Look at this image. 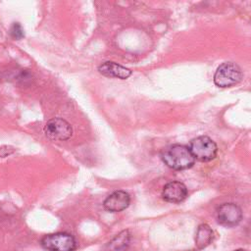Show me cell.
<instances>
[{
    "mask_svg": "<svg viewBox=\"0 0 251 251\" xmlns=\"http://www.w3.org/2000/svg\"><path fill=\"white\" fill-rule=\"evenodd\" d=\"M161 158L165 165L176 171L189 169L195 163L189 148L182 144H173L165 147L161 151Z\"/></svg>",
    "mask_w": 251,
    "mask_h": 251,
    "instance_id": "1",
    "label": "cell"
},
{
    "mask_svg": "<svg viewBox=\"0 0 251 251\" xmlns=\"http://www.w3.org/2000/svg\"><path fill=\"white\" fill-rule=\"evenodd\" d=\"M242 78V72L233 62H225L220 65L214 75V82L219 87H230L237 84Z\"/></svg>",
    "mask_w": 251,
    "mask_h": 251,
    "instance_id": "2",
    "label": "cell"
},
{
    "mask_svg": "<svg viewBox=\"0 0 251 251\" xmlns=\"http://www.w3.org/2000/svg\"><path fill=\"white\" fill-rule=\"evenodd\" d=\"M189 150L194 159L201 162H209L216 158L218 147L209 136L201 135L193 138L189 143Z\"/></svg>",
    "mask_w": 251,
    "mask_h": 251,
    "instance_id": "3",
    "label": "cell"
},
{
    "mask_svg": "<svg viewBox=\"0 0 251 251\" xmlns=\"http://www.w3.org/2000/svg\"><path fill=\"white\" fill-rule=\"evenodd\" d=\"M42 247L47 251H75L76 241L67 232H56L45 235L41 239Z\"/></svg>",
    "mask_w": 251,
    "mask_h": 251,
    "instance_id": "4",
    "label": "cell"
},
{
    "mask_svg": "<svg viewBox=\"0 0 251 251\" xmlns=\"http://www.w3.org/2000/svg\"><path fill=\"white\" fill-rule=\"evenodd\" d=\"M44 132L46 136L52 140L65 141L73 135V127L66 120L53 118L46 123Z\"/></svg>",
    "mask_w": 251,
    "mask_h": 251,
    "instance_id": "5",
    "label": "cell"
},
{
    "mask_svg": "<svg viewBox=\"0 0 251 251\" xmlns=\"http://www.w3.org/2000/svg\"><path fill=\"white\" fill-rule=\"evenodd\" d=\"M218 223L225 226H235L242 220V210L235 203H224L217 209Z\"/></svg>",
    "mask_w": 251,
    "mask_h": 251,
    "instance_id": "6",
    "label": "cell"
},
{
    "mask_svg": "<svg viewBox=\"0 0 251 251\" xmlns=\"http://www.w3.org/2000/svg\"><path fill=\"white\" fill-rule=\"evenodd\" d=\"M187 196V187L180 181H170L162 190V197L170 203H179Z\"/></svg>",
    "mask_w": 251,
    "mask_h": 251,
    "instance_id": "7",
    "label": "cell"
},
{
    "mask_svg": "<svg viewBox=\"0 0 251 251\" xmlns=\"http://www.w3.org/2000/svg\"><path fill=\"white\" fill-rule=\"evenodd\" d=\"M129 194L124 190H117L104 200L103 206L109 212H121L126 209L129 206Z\"/></svg>",
    "mask_w": 251,
    "mask_h": 251,
    "instance_id": "8",
    "label": "cell"
},
{
    "mask_svg": "<svg viewBox=\"0 0 251 251\" xmlns=\"http://www.w3.org/2000/svg\"><path fill=\"white\" fill-rule=\"evenodd\" d=\"M98 72L108 77H116L120 79H126L131 75V71L122 65L115 62H104L98 67Z\"/></svg>",
    "mask_w": 251,
    "mask_h": 251,
    "instance_id": "9",
    "label": "cell"
},
{
    "mask_svg": "<svg viewBox=\"0 0 251 251\" xmlns=\"http://www.w3.org/2000/svg\"><path fill=\"white\" fill-rule=\"evenodd\" d=\"M131 240V233L128 229L119 232L112 238L104 248V251H126L129 247Z\"/></svg>",
    "mask_w": 251,
    "mask_h": 251,
    "instance_id": "10",
    "label": "cell"
},
{
    "mask_svg": "<svg viewBox=\"0 0 251 251\" xmlns=\"http://www.w3.org/2000/svg\"><path fill=\"white\" fill-rule=\"evenodd\" d=\"M214 238V231L207 224H202L198 226L195 236V244L197 248L202 249L208 246Z\"/></svg>",
    "mask_w": 251,
    "mask_h": 251,
    "instance_id": "11",
    "label": "cell"
},
{
    "mask_svg": "<svg viewBox=\"0 0 251 251\" xmlns=\"http://www.w3.org/2000/svg\"><path fill=\"white\" fill-rule=\"evenodd\" d=\"M10 34L14 39H22L25 36L24 29L19 23H14L10 28Z\"/></svg>",
    "mask_w": 251,
    "mask_h": 251,
    "instance_id": "12",
    "label": "cell"
},
{
    "mask_svg": "<svg viewBox=\"0 0 251 251\" xmlns=\"http://www.w3.org/2000/svg\"><path fill=\"white\" fill-rule=\"evenodd\" d=\"M15 152V148L10 145H3L0 147V157L5 158Z\"/></svg>",
    "mask_w": 251,
    "mask_h": 251,
    "instance_id": "13",
    "label": "cell"
},
{
    "mask_svg": "<svg viewBox=\"0 0 251 251\" xmlns=\"http://www.w3.org/2000/svg\"><path fill=\"white\" fill-rule=\"evenodd\" d=\"M235 251H246V250H244V249H237V250H235Z\"/></svg>",
    "mask_w": 251,
    "mask_h": 251,
    "instance_id": "14",
    "label": "cell"
}]
</instances>
